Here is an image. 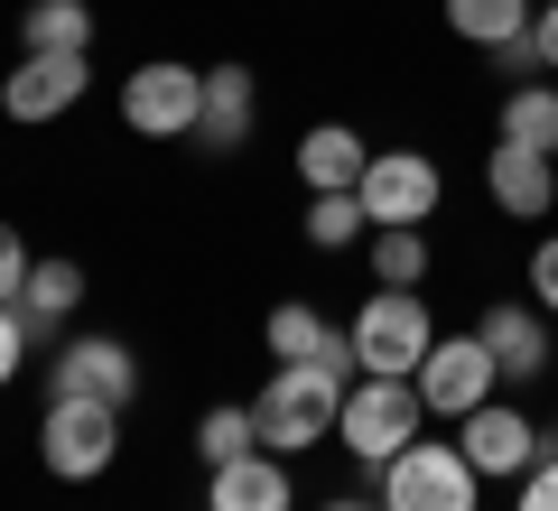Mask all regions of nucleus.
<instances>
[{
    "mask_svg": "<svg viewBox=\"0 0 558 511\" xmlns=\"http://www.w3.org/2000/svg\"><path fill=\"white\" fill-rule=\"evenodd\" d=\"M289 168H299L307 196H344V186H363V168H373V139H363L354 121H307L299 149H289Z\"/></svg>",
    "mask_w": 558,
    "mask_h": 511,
    "instance_id": "nucleus-16",
    "label": "nucleus"
},
{
    "mask_svg": "<svg viewBox=\"0 0 558 511\" xmlns=\"http://www.w3.org/2000/svg\"><path fill=\"white\" fill-rule=\"evenodd\" d=\"M205 511H299V474H289V455L252 447L242 465L205 474Z\"/></svg>",
    "mask_w": 558,
    "mask_h": 511,
    "instance_id": "nucleus-17",
    "label": "nucleus"
},
{
    "mask_svg": "<svg viewBox=\"0 0 558 511\" xmlns=\"http://www.w3.org/2000/svg\"><path fill=\"white\" fill-rule=\"evenodd\" d=\"M512 511H558V455H539V465L512 484Z\"/></svg>",
    "mask_w": 558,
    "mask_h": 511,
    "instance_id": "nucleus-27",
    "label": "nucleus"
},
{
    "mask_svg": "<svg viewBox=\"0 0 558 511\" xmlns=\"http://www.w3.org/2000/svg\"><path fill=\"white\" fill-rule=\"evenodd\" d=\"M512 149H539V158H558V84L539 75V84H512L502 94V121H494Z\"/></svg>",
    "mask_w": 558,
    "mask_h": 511,
    "instance_id": "nucleus-22",
    "label": "nucleus"
},
{
    "mask_svg": "<svg viewBox=\"0 0 558 511\" xmlns=\"http://www.w3.org/2000/svg\"><path fill=\"white\" fill-rule=\"evenodd\" d=\"M20 57H94V0H28Z\"/></svg>",
    "mask_w": 558,
    "mask_h": 511,
    "instance_id": "nucleus-18",
    "label": "nucleus"
},
{
    "mask_svg": "<svg viewBox=\"0 0 558 511\" xmlns=\"http://www.w3.org/2000/svg\"><path fill=\"white\" fill-rule=\"evenodd\" d=\"M484 196H494V215H512V223H549L558 215V158L494 139V149H484Z\"/></svg>",
    "mask_w": 558,
    "mask_h": 511,
    "instance_id": "nucleus-15",
    "label": "nucleus"
},
{
    "mask_svg": "<svg viewBox=\"0 0 558 511\" xmlns=\"http://www.w3.org/2000/svg\"><path fill=\"white\" fill-rule=\"evenodd\" d=\"M344 334H354V363H363V373L410 381L418 363H428V344H438V316H428V297H418V289H373L354 316H344Z\"/></svg>",
    "mask_w": 558,
    "mask_h": 511,
    "instance_id": "nucleus-4",
    "label": "nucleus"
},
{
    "mask_svg": "<svg viewBox=\"0 0 558 511\" xmlns=\"http://www.w3.org/2000/svg\"><path fill=\"white\" fill-rule=\"evenodd\" d=\"M373 492H381V511H484V474L465 465V447H438V437H418L391 465H373Z\"/></svg>",
    "mask_w": 558,
    "mask_h": 511,
    "instance_id": "nucleus-3",
    "label": "nucleus"
},
{
    "mask_svg": "<svg viewBox=\"0 0 558 511\" xmlns=\"http://www.w3.org/2000/svg\"><path fill=\"white\" fill-rule=\"evenodd\" d=\"M28 344H38V334H28V316L10 307V297H0V391H10V381H20V363H28Z\"/></svg>",
    "mask_w": 558,
    "mask_h": 511,
    "instance_id": "nucleus-26",
    "label": "nucleus"
},
{
    "mask_svg": "<svg viewBox=\"0 0 558 511\" xmlns=\"http://www.w3.org/2000/svg\"><path fill=\"white\" fill-rule=\"evenodd\" d=\"M260 344H270V363H317V373H336V381L363 373V363H354V334H344L326 307H307V297H279V307L260 316Z\"/></svg>",
    "mask_w": 558,
    "mask_h": 511,
    "instance_id": "nucleus-12",
    "label": "nucleus"
},
{
    "mask_svg": "<svg viewBox=\"0 0 558 511\" xmlns=\"http://www.w3.org/2000/svg\"><path fill=\"white\" fill-rule=\"evenodd\" d=\"M363 260H373V289H428V270H438V252H428V223H373Z\"/></svg>",
    "mask_w": 558,
    "mask_h": 511,
    "instance_id": "nucleus-19",
    "label": "nucleus"
},
{
    "mask_svg": "<svg viewBox=\"0 0 558 511\" xmlns=\"http://www.w3.org/2000/svg\"><path fill=\"white\" fill-rule=\"evenodd\" d=\"M363 215L373 223H428L447 205V168L428 149H373V168H363Z\"/></svg>",
    "mask_w": 558,
    "mask_h": 511,
    "instance_id": "nucleus-9",
    "label": "nucleus"
},
{
    "mask_svg": "<svg viewBox=\"0 0 558 511\" xmlns=\"http://www.w3.org/2000/svg\"><path fill=\"white\" fill-rule=\"evenodd\" d=\"M317 511H381V492H336V502H317Z\"/></svg>",
    "mask_w": 558,
    "mask_h": 511,
    "instance_id": "nucleus-30",
    "label": "nucleus"
},
{
    "mask_svg": "<svg viewBox=\"0 0 558 511\" xmlns=\"http://www.w3.org/2000/svg\"><path fill=\"white\" fill-rule=\"evenodd\" d=\"M47 400H112V410H131L140 400V354L121 334H65L57 373H47Z\"/></svg>",
    "mask_w": 558,
    "mask_h": 511,
    "instance_id": "nucleus-10",
    "label": "nucleus"
},
{
    "mask_svg": "<svg viewBox=\"0 0 558 511\" xmlns=\"http://www.w3.org/2000/svg\"><path fill=\"white\" fill-rule=\"evenodd\" d=\"M549 455H558V410H549Z\"/></svg>",
    "mask_w": 558,
    "mask_h": 511,
    "instance_id": "nucleus-31",
    "label": "nucleus"
},
{
    "mask_svg": "<svg viewBox=\"0 0 558 511\" xmlns=\"http://www.w3.org/2000/svg\"><path fill=\"white\" fill-rule=\"evenodd\" d=\"M28 270H38V252H28V233H20V223H0V297H10V307H20Z\"/></svg>",
    "mask_w": 558,
    "mask_h": 511,
    "instance_id": "nucleus-25",
    "label": "nucleus"
},
{
    "mask_svg": "<svg viewBox=\"0 0 558 511\" xmlns=\"http://www.w3.org/2000/svg\"><path fill=\"white\" fill-rule=\"evenodd\" d=\"M457 447H465V465H475L484 484H521V474L549 455V428H539L531 410H512V400H484L475 418H457Z\"/></svg>",
    "mask_w": 558,
    "mask_h": 511,
    "instance_id": "nucleus-8",
    "label": "nucleus"
},
{
    "mask_svg": "<svg viewBox=\"0 0 558 511\" xmlns=\"http://www.w3.org/2000/svg\"><path fill=\"white\" fill-rule=\"evenodd\" d=\"M84 94H94V57H20L10 75H0V112L20 121V131L65 121Z\"/></svg>",
    "mask_w": 558,
    "mask_h": 511,
    "instance_id": "nucleus-11",
    "label": "nucleus"
},
{
    "mask_svg": "<svg viewBox=\"0 0 558 511\" xmlns=\"http://www.w3.org/2000/svg\"><path fill=\"white\" fill-rule=\"evenodd\" d=\"M531 307H539V316H558V233L531 252Z\"/></svg>",
    "mask_w": 558,
    "mask_h": 511,
    "instance_id": "nucleus-28",
    "label": "nucleus"
},
{
    "mask_svg": "<svg viewBox=\"0 0 558 511\" xmlns=\"http://www.w3.org/2000/svg\"><path fill=\"white\" fill-rule=\"evenodd\" d=\"M354 381H363V373H354ZM354 381L317 373V363H270V381L252 391L260 447H270V455H307V447H326V437H336V418H344V391H354Z\"/></svg>",
    "mask_w": 558,
    "mask_h": 511,
    "instance_id": "nucleus-1",
    "label": "nucleus"
},
{
    "mask_svg": "<svg viewBox=\"0 0 558 511\" xmlns=\"http://www.w3.org/2000/svg\"><path fill=\"white\" fill-rule=\"evenodd\" d=\"M75 307H84V260H65V252H57V260H38V270H28V289H20V316H28V334L47 344V334H57Z\"/></svg>",
    "mask_w": 558,
    "mask_h": 511,
    "instance_id": "nucleus-20",
    "label": "nucleus"
},
{
    "mask_svg": "<svg viewBox=\"0 0 558 511\" xmlns=\"http://www.w3.org/2000/svg\"><path fill=\"white\" fill-rule=\"evenodd\" d=\"M373 242V215H363V196L344 186V196H307V252H363Z\"/></svg>",
    "mask_w": 558,
    "mask_h": 511,
    "instance_id": "nucleus-23",
    "label": "nucleus"
},
{
    "mask_svg": "<svg viewBox=\"0 0 558 511\" xmlns=\"http://www.w3.org/2000/svg\"><path fill=\"white\" fill-rule=\"evenodd\" d=\"M418 400H428V418H447V428H457V418H475L484 400H502V373H494V354H484V334L465 326V334H438V344H428V363H418Z\"/></svg>",
    "mask_w": 558,
    "mask_h": 511,
    "instance_id": "nucleus-7",
    "label": "nucleus"
},
{
    "mask_svg": "<svg viewBox=\"0 0 558 511\" xmlns=\"http://www.w3.org/2000/svg\"><path fill=\"white\" fill-rule=\"evenodd\" d=\"M38 465L57 474V484H102V474L121 465V410L112 400H47Z\"/></svg>",
    "mask_w": 558,
    "mask_h": 511,
    "instance_id": "nucleus-5",
    "label": "nucleus"
},
{
    "mask_svg": "<svg viewBox=\"0 0 558 511\" xmlns=\"http://www.w3.org/2000/svg\"><path fill=\"white\" fill-rule=\"evenodd\" d=\"M252 131H260V75L252 65H205V112H196L186 149L233 158V149H252Z\"/></svg>",
    "mask_w": 558,
    "mask_h": 511,
    "instance_id": "nucleus-14",
    "label": "nucleus"
},
{
    "mask_svg": "<svg viewBox=\"0 0 558 511\" xmlns=\"http://www.w3.org/2000/svg\"><path fill=\"white\" fill-rule=\"evenodd\" d=\"M196 112H205V65L149 57V65L121 75V131H140V139H196Z\"/></svg>",
    "mask_w": 558,
    "mask_h": 511,
    "instance_id": "nucleus-6",
    "label": "nucleus"
},
{
    "mask_svg": "<svg viewBox=\"0 0 558 511\" xmlns=\"http://www.w3.org/2000/svg\"><path fill=\"white\" fill-rule=\"evenodd\" d=\"M428 437V400H418V381H391V373H363L354 391H344V418H336V447L354 455L363 474L391 465L400 447H418Z\"/></svg>",
    "mask_w": 558,
    "mask_h": 511,
    "instance_id": "nucleus-2",
    "label": "nucleus"
},
{
    "mask_svg": "<svg viewBox=\"0 0 558 511\" xmlns=\"http://www.w3.org/2000/svg\"><path fill=\"white\" fill-rule=\"evenodd\" d=\"M531 57H539V75H558V0H539V20H531Z\"/></svg>",
    "mask_w": 558,
    "mask_h": 511,
    "instance_id": "nucleus-29",
    "label": "nucleus"
},
{
    "mask_svg": "<svg viewBox=\"0 0 558 511\" xmlns=\"http://www.w3.org/2000/svg\"><path fill=\"white\" fill-rule=\"evenodd\" d=\"M252 447H260L252 400H223V410H205V418H196V455H205V474H215V465H242Z\"/></svg>",
    "mask_w": 558,
    "mask_h": 511,
    "instance_id": "nucleus-24",
    "label": "nucleus"
},
{
    "mask_svg": "<svg viewBox=\"0 0 558 511\" xmlns=\"http://www.w3.org/2000/svg\"><path fill=\"white\" fill-rule=\"evenodd\" d=\"M549 326H558V316H539L531 297H494V307L475 316V334H484V354H494L502 381H539L558 363V334Z\"/></svg>",
    "mask_w": 558,
    "mask_h": 511,
    "instance_id": "nucleus-13",
    "label": "nucleus"
},
{
    "mask_svg": "<svg viewBox=\"0 0 558 511\" xmlns=\"http://www.w3.org/2000/svg\"><path fill=\"white\" fill-rule=\"evenodd\" d=\"M531 20H539V0H447V28H457L465 47H512V38H531Z\"/></svg>",
    "mask_w": 558,
    "mask_h": 511,
    "instance_id": "nucleus-21",
    "label": "nucleus"
}]
</instances>
